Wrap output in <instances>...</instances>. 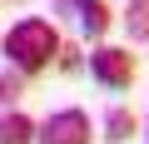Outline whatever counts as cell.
<instances>
[{"label": "cell", "instance_id": "1", "mask_svg": "<svg viewBox=\"0 0 149 144\" xmlns=\"http://www.w3.org/2000/svg\"><path fill=\"white\" fill-rule=\"evenodd\" d=\"M0 50H5L10 70H20V75H40L45 65L60 60V35L50 20H20L10 25L5 35H0Z\"/></svg>", "mask_w": 149, "mask_h": 144}, {"label": "cell", "instance_id": "2", "mask_svg": "<svg viewBox=\"0 0 149 144\" xmlns=\"http://www.w3.org/2000/svg\"><path fill=\"white\" fill-rule=\"evenodd\" d=\"M90 75L104 85V90H129L134 85V55L124 50V45H100L95 55H90Z\"/></svg>", "mask_w": 149, "mask_h": 144}, {"label": "cell", "instance_id": "3", "mask_svg": "<svg viewBox=\"0 0 149 144\" xmlns=\"http://www.w3.org/2000/svg\"><path fill=\"white\" fill-rule=\"evenodd\" d=\"M95 139V124L85 109H55L45 124H40V139L35 144H90Z\"/></svg>", "mask_w": 149, "mask_h": 144}, {"label": "cell", "instance_id": "4", "mask_svg": "<svg viewBox=\"0 0 149 144\" xmlns=\"http://www.w3.org/2000/svg\"><path fill=\"white\" fill-rule=\"evenodd\" d=\"M40 139V124L20 109H5L0 114V144H35Z\"/></svg>", "mask_w": 149, "mask_h": 144}, {"label": "cell", "instance_id": "5", "mask_svg": "<svg viewBox=\"0 0 149 144\" xmlns=\"http://www.w3.org/2000/svg\"><path fill=\"white\" fill-rule=\"evenodd\" d=\"M134 134H139V119H134L129 109H109V114H104V139L124 144V139H134Z\"/></svg>", "mask_w": 149, "mask_h": 144}, {"label": "cell", "instance_id": "6", "mask_svg": "<svg viewBox=\"0 0 149 144\" xmlns=\"http://www.w3.org/2000/svg\"><path fill=\"white\" fill-rule=\"evenodd\" d=\"M80 30H85L90 40H100V35L109 30V5H104V0H100V5H90V10L80 15Z\"/></svg>", "mask_w": 149, "mask_h": 144}, {"label": "cell", "instance_id": "7", "mask_svg": "<svg viewBox=\"0 0 149 144\" xmlns=\"http://www.w3.org/2000/svg\"><path fill=\"white\" fill-rule=\"evenodd\" d=\"M25 95V75L20 70H5V75H0V104H15Z\"/></svg>", "mask_w": 149, "mask_h": 144}, {"label": "cell", "instance_id": "8", "mask_svg": "<svg viewBox=\"0 0 149 144\" xmlns=\"http://www.w3.org/2000/svg\"><path fill=\"white\" fill-rule=\"evenodd\" d=\"M124 25H129V35H139V40H149V0H139V5H129V15H124Z\"/></svg>", "mask_w": 149, "mask_h": 144}, {"label": "cell", "instance_id": "9", "mask_svg": "<svg viewBox=\"0 0 149 144\" xmlns=\"http://www.w3.org/2000/svg\"><path fill=\"white\" fill-rule=\"evenodd\" d=\"M55 5H60V10H70V15H85L90 5H100V0H55Z\"/></svg>", "mask_w": 149, "mask_h": 144}, {"label": "cell", "instance_id": "10", "mask_svg": "<svg viewBox=\"0 0 149 144\" xmlns=\"http://www.w3.org/2000/svg\"><path fill=\"white\" fill-rule=\"evenodd\" d=\"M129 5H139V0H129Z\"/></svg>", "mask_w": 149, "mask_h": 144}]
</instances>
